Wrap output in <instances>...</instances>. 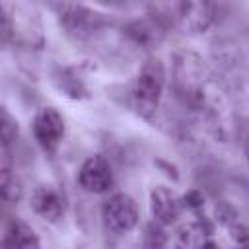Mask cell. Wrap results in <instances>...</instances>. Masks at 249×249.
<instances>
[{
	"label": "cell",
	"instance_id": "obj_4",
	"mask_svg": "<svg viewBox=\"0 0 249 249\" xmlns=\"http://www.w3.org/2000/svg\"><path fill=\"white\" fill-rule=\"evenodd\" d=\"M165 89V66L160 58H146L132 82L130 103L132 109L146 121L154 119L160 109Z\"/></svg>",
	"mask_w": 249,
	"mask_h": 249
},
{
	"label": "cell",
	"instance_id": "obj_10",
	"mask_svg": "<svg viewBox=\"0 0 249 249\" xmlns=\"http://www.w3.org/2000/svg\"><path fill=\"white\" fill-rule=\"evenodd\" d=\"M165 33V25L152 14L142 19H130L123 25V35L138 49H154Z\"/></svg>",
	"mask_w": 249,
	"mask_h": 249
},
{
	"label": "cell",
	"instance_id": "obj_5",
	"mask_svg": "<svg viewBox=\"0 0 249 249\" xmlns=\"http://www.w3.org/2000/svg\"><path fill=\"white\" fill-rule=\"evenodd\" d=\"M49 8L54 12L56 21L60 29L74 41L89 39L103 23V18L99 12L76 4V2H51Z\"/></svg>",
	"mask_w": 249,
	"mask_h": 249
},
{
	"label": "cell",
	"instance_id": "obj_13",
	"mask_svg": "<svg viewBox=\"0 0 249 249\" xmlns=\"http://www.w3.org/2000/svg\"><path fill=\"white\" fill-rule=\"evenodd\" d=\"M2 247L4 249H41V239L27 222H23L21 218H10L4 224Z\"/></svg>",
	"mask_w": 249,
	"mask_h": 249
},
{
	"label": "cell",
	"instance_id": "obj_15",
	"mask_svg": "<svg viewBox=\"0 0 249 249\" xmlns=\"http://www.w3.org/2000/svg\"><path fill=\"white\" fill-rule=\"evenodd\" d=\"M0 191L2 198L6 204H18L23 196V187L19 177L14 171L12 165V152L2 150V160H0Z\"/></svg>",
	"mask_w": 249,
	"mask_h": 249
},
{
	"label": "cell",
	"instance_id": "obj_20",
	"mask_svg": "<svg viewBox=\"0 0 249 249\" xmlns=\"http://www.w3.org/2000/svg\"><path fill=\"white\" fill-rule=\"evenodd\" d=\"M154 165L160 167L169 179H173V181L179 179V171H177V167H175L171 161H167V160H163V158H158V160H154Z\"/></svg>",
	"mask_w": 249,
	"mask_h": 249
},
{
	"label": "cell",
	"instance_id": "obj_2",
	"mask_svg": "<svg viewBox=\"0 0 249 249\" xmlns=\"http://www.w3.org/2000/svg\"><path fill=\"white\" fill-rule=\"evenodd\" d=\"M2 43L39 51L45 47L41 14L29 2H2Z\"/></svg>",
	"mask_w": 249,
	"mask_h": 249
},
{
	"label": "cell",
	"instance_id": "obj_6",
	"mask_svg": "<svg viewBox=\"0 0 249 249\" xmlns=\"http://www.w3.org/2000/svg\"><path fill=\"white\" fill-rule=\"evenodd\" d=\"M101 220L111 233L123 235L132 231L140 220L136 200L126 193L111 195L101 206Z\"/></svg>",
	"mask_w": 249,
	"mask_h": 249
},
{
	"label": "cell",
	"instance_id": "obj_18",
	"mask_svg": "<svg viewBox=\"0 0 249 249\" xmlns=\"http://www.w3.org/2000/svg\"><path fill=\"white\" fill-rule=\"evenodd\" d=\"M216 220H218L220 224H224L226 228H230L231 224L239 222L235 208H233L231 204H228V202H220V204H216Z\"/></svg>",
	"mask_w": 249,
	"mask_h": 249
},
{
	"label": "cell",
	"instance_id": "obj_17",
	"mask_svg": "<svg viewBox=\"0 0 249 249\" xmlns=\"http://www.w3.org/2000/svg\"><path fill=\"white\" fill-rule=\"evenodd\" d=\"M18 136H19V126L16 117H12L6 107H2L0 109V138H2L0 148L4 152H12V146L16 144Z\"/></svg>",
	"mask_w": 249,
	"mask_h": 249
},
{
	"label": "cell",
	"instance_id": "obj_14",
	"mask_svg": "<svg viewBox=\"0 0 249 249\" xmlns=\"http://www.w3.org/2000/svg\"><path fill=\"white\" fill-rule=\"evenodd\" d=\"M53 84L58 91H62L70 99H88L89 89L80 76V72L72 66H56L53 70Z\"/></svg>",
	"mask_w": 249,
	"mask_h": 249
},
{
	"label": "cell",
	"instance_id": "obj_8",
	"mask_svg": "<svg viewBox=\"0 0 249 249\" xmlns=\"http://www.w3.org/2000/svg\"><path fill=\"white\" fill-rule=\"evenodd\" d=\"M115 177L111 163L105 156L93 154L86 158L78 169V185L89 195H105L113 189Z\"/></svg>",
	"mask_w": 249,
	"mask_h": 249
},
{
	"label": "cell",
	"instance_id": "obj_12",
	"mask_svg": "<svg viewBox=\"0 0 249 249\" xmlns=\"http://www.w3.org/2000/svg\"><path fill=\"white\" fill-rule=\"evenodd\" d=\"M214 230L206 220H195L189 224H183L175 237V249H220L216 241L212 239Z\"/></svg>",
	"mask_w": 249,
	"mask_h": 249
},
{
	"label": "cell",
	"instance_id": "obj_3",
	"mask_svg": "<svg viewBox=\"0 0 249 249\" xmlns=\"http://www.w3.org/2000/svg\"><path fill=\"white\" fill-rule=\"evenodd\" d=\"M148 14L167 27H177L187 35H200L216 19V6L212 2H160L150 4Z\"/></svg>",
	"mask_w": 249,
	"mask_h": 249
},
{
	"label": "cell",
	"instance_id": "obj_19",
	"mask_svg": "<svg viewBox=\"0 0 249 249\" xmlns=\"http://www.w3.org/2000/svg\"><path fill=\"white\" fill-rule=\"evenodd\" d=\"M181 204H183L185 208L193 210V212H198V210H202V206H204V196H202V193H200L198 189H191L189 193H185V195L181 196Z\"/></svg>",
	"mask_w": 249,
	"mask_h": 249
},
{
	"label": "cell",
	"instance_id": "obj_22",
	"mask_svg": "<svg viewBox=\"0 0 249 249\" xmlns=\"http://www.w3.org/2000/svg\"><path fill=\"white\" fill-rule=\"evenodd\" d=\"M237 249H249V239H247V241H243V243H239V245H237Z\"/></svg>",
	"mask_w": 249,
	"mask_h": 249
},
{
	"label": "cell",
	"instance_id": "obj_9",
	"mask_svg": "<svg viewBox=\"0 0 249 249\" xmlns=\"http://www.w3.org/2000/svg\"><path fill=\"white\" fill-rule=\"evenodd\" d=\"M31 210L45 222H58L66 212L64 195L54 185H37L29 196Z\"/></svg>",
	"mask_w": 249,
	"mask_h": 249
},
{
	"label": "cell",
	"instance_id": "obj_16",
	"mask_svg": "<svg viewBox=\"0 0 249 249\" xmlns=\"http://www.w3.org/2000/svg\"><path fill=\"white\" fill-rule=\"evenodd\" d=\"M142 247L144 249H175V243H173L171 235L165 231V226L152 220L144 228Z\"/></svg>",
	"mask_w": 249,
	"mask_h": 249
},
{
	"label": "cell",
	"instance_id": "obj_1",
	"mask_svg": "<svg viewBox=\"0 0 249 249\" xmlns=\"http://www.w3.org/2000/svg\"><path fill=\"white\" fill-rule=\"evenodd\" d=\"M171 84L181 103L195 111L216 138L226 142L231 128L230 109L208 64L193 51H177L171 64Z\"/></svg>",
	"mask_w": 249,
	"mask_h": 249
},
{
	"label": "cell",
	"instance_id": "obj_7",
	"mask_svg": "<svg viewBox=\"0 0 249 249\" xmlns=\"http://www.w3.org/2000/svg\"><path fill=\"white\" fill-rule=\"evenodd\" d=\"M31 132L35 142L41 146L43 152L47 154H54L58 150V146L64 140L66 134V124H64V117L58 113L56 107H41L31 121Z\"/></svg>",
	"mask_w": 249,
	"mask_h": 249
},
{
	"label": "cell",
	"instance_id": "obj_11",
	"mask_svg": "<svg viewBox=\"0 0 249 249\" xmlns=\"http://www.w3.org/2000/svg\"><path fill=\"white\" fill-rule=\"evenodd\" d=\"M181 208H183L181 198L169 187L158 185L150 191V214L154 222L167 228L177 222Z\"/></svg>",
	"mask_w": 249,
	"mask_h": 249
},
{
	"label": "cell",
	"instance_id": "obj_21",
	"mask_svg": "<svg viewBox=\"0 0 249 249\" xmlns=\"http://www.w3.org/2000/svg\"><path fill=\"white\" fill-rule=\"evenodd\" d=\"M243 150H245V160H247V163H249V132H247V136H245V140H243Z\"/></svg>",
	"mask_w": 249,
	"mask_h": 249
}]
</instances>
